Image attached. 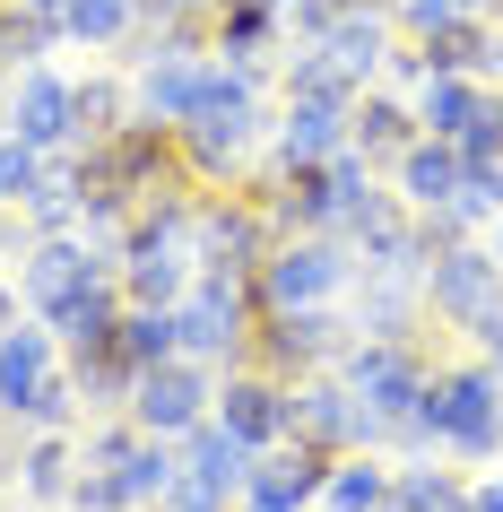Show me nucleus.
Instances as JSON below:
<instances>
[{"label":"nucleus","mask_w":503,"mask_h":512,"mask_svg":"<svg viewBox=\"0 0 503 512\" xmlns=\"http://www.w3.org/2000/svg\"><path fill=\"white\" fill-rule=\"evenodd\" d=\"M44 174H53V157H44V148H27V139L0 122V209H27V191L44 183Z\"/></svg>","instance_id":"obj_28"},{"label":"nucleus","mask_w":503,"mask_h":512,"mask_svg":"<svg viewBox=\"0 0 503 512\" xmlns=\"http://www.w3.org/2000/svg\"><path fill=\"white\" fill-rule=\"evenodd\" d=\"M356 287V252L339 235H278L261 270H252V296L261 313H295V304H339Z\"/></svg>","instance_id":"obj_4"},{"label":"nucleus","mask_w":503,"mask_h":512,"mask_svg":"<svg viewBox=\"0 0 503 512\" xmlns=\"http://www.w3.org/2000/svg\"><path fill=\"white\" fill-rule=\"evenodd\" d=\"M469 512H477V504H469Z\"/></svg>","instance_id":"obj_42"},{"label":"nucleus","mask_w":503,"mask_h":512,"mask_svg":"<svg viewBox=\"0 0 503 512\" xmlns=\"http://www.w3.org/2000/svg\"><path fill=\"white\" fill-rule=\"evenodd\" d=\"M278 252V226H269L261 183H209L191 200V261L217 278H252Z\"/></svg>","instance_id":"obj_2"},{"label":"nucleus","mask_w":503,"mask_h":512,"mask_svg":"<svg viewBox=\"0 0 503 512\" xmlns=\"http://www.w3.org/2000/svg\"><path fill=\"white\" fill-rule=\"evenodd\" d=\"M252 443H243L235 426H226V417H200V426L183 434V478H200V486H217V495H243V486H252Z\"/></svg>","instance_id":"obj_14"},{"label":"nucleus","mask_w":503,"mask_h":512,"mask_svg":"<svg viewBox=\"0 0 503 512\" xmlns=\"http://www.w3.org/2000/svg\"><path fill=\"white\" fill-rule=\"evenodd\" d=\"M131 113H139V96H131V79H122V70H96V79H79V148L113 139Z\"/></svg>","instance_id":"obj_24"},{"label":"nucleus","mask_w":503,"mask_h":512,"mask_svg":"<svg viewBox=\"0 0 503 512\" xmlns=\"http://www.w3.org/2000/svg\"><path fill=\"white\" fill-rule=\"evenodd\" d=\"M399 452H451V460H503V374L486 356H434L425 400L399 426Z\"/></svg>","instance_id":"obj_1"},{"label":"nucleus","mask_w":503,"mask_h":512,"mask_svg":"<svg viewBox=\"0 0 503 512\" xmlns=\"http://www.w3.org/2000/svg\"><path fill=\"white\" fill-rule=\"evenodd\" d=\"M391 504V469L373 452H339L330 460V486H321V512H382Z\"/></svg>","instance_id":"obj_21"},{"label":"nucleus","mask_w":503,"mask_h":512,"mask_svg":"<svg viewBox=\"0 0 503 512\" xmlns=\"http://www.w3.org/2000/svg\"><path fill=\"white\" fill-rule=\"evenodd\" d=\"M174 478H183V443L174 434H131V452H122V495H131V512H157Z\"/></svg>","instance_id":"obj_20"},{"label":"nucleus","mask_w":503,"mask_h":512,"mask_svg":"<svg viewBox=\"0 0 503 512\" xmlns=\"http://www.w3.org/2000/svg\"><path fill=\"white\" fill-rule=\"evenodd\" d=\"M469 504H477V512H503V469H495L486 486H469Z\"/></svg>","instance_id":"obj_35"},{"label":"nucleus","mask_w":503,"mask_h":512,"mask_svg":"<svg viewBox=\"0 0 503 512\" xmlns=\"http://www.w3.org/2000/svg\"><path fill=\"white\" fill-rule=\"evenodd\" d=\"M278 35H287L278 9H209V53H226V61H269Z\"/></svg>","instance_id":"obj_22"},{"label":"nucleus","mask_w":503,"mask_h":512,"mask_svg":"<svg viewBox=\"0 0 503 512\" xmlns=\"http://www.w3.org/2000/svg\"><path fill=\"white\" fill-rule=\"evenodd\" d=\"M18 322H27V296H18V278H0V339H9Z\"/></svg>","instance_id":"obj_34"},{"label":"nucleus","mask_w":503,"mask_h":512,"mask_svg":"<svg viewBox=\"0 0 503 512\" xmlns=\"http://www.w3.org/2000/svg\"><path fill=\"white\" fill-rule=\"evenodd\" d=\"M148 9H183V18H209V0H148Z\"/></svg>","instance_id":"obj_37"},{"label":"nucleus","mask_w":503,"mask_h":512,"mask_svg":"<svg viewBox=\"0 0 503 512\" xmlns=\"http://www.w3.org/2000/svg\"><path fill=\"white\" fill-rule=\"evenodd\" d=\"M347 9H365V0H287V35L295 44H321L330 18H347Z\"/></svg>","instance_id":"obj_31"},{"label":"nucleus","mask_w":503,"mask_h":512,"mask_svg":"<svg viewBox=\"0 0 503 512\" xmlns=\"http://www.w3.org/2000/svg\"><path fill=\"white\" fill-rule=\"evenodd\" d=\"M451 148H460V165H469V174H503V96H495V87H486L477 122L451 139Z\"/></svg>","instance_id":"obj_29"},{"label":"nucleus","mask_w":503,"mask_h":512,"mask_svg":"<svg viewBox=\"0 0 503 512\" xmlns=\"http://www.w3.org/2000/svg\"><path fill=\"white\" fill-rule=\"evenodd\" d=\"M209 408H217V365H200V356L139 365V382H131V426L139 434H174V443H183Z\"/></svg>","instance_id":"obj_6"},{"label":"nucleus","mask_w":503,"mask_h":512,"mask_svg":"<svg viewBox=\"0 0 503 512\" xmlns=\"http://www.w3.org/2000/svg\"><path fill=\"white\" fill-rule=\"evenodd\" d=\"M460 339H469V356H486V365L503 374V304H486V313H477V322L460 330Z\"/></svg>","instance_id":"obj_33"},{"label":"nucleus","mask_w":503,"mask_h":512,"mask_svg":"<svg viewBox=\"0 0 503 512\" xmlns=\"http://www.w3.org/2000/svg\"><path fill=\"white\" fill-rule=\"evenodd\" d=\"M209 9H278L287 18V0H209Z\"/></svg>","instance_id":"obj_36"},{"label":"nucleus","mask_w":503,"mask_h":512,"mask_svg":"<svg viewBox=\"0 0 503 512\" xmlns=\"http://www.w3.org/2000/svg\"><path fill=\"white\" fill-rule=\"evenodd\" d=\"M0 122L27 139V148H44V157H70V148H79V79H61V70H44V61L9 70Z\"/></svg>","instance_id":"obj_7"},{"label":"nucleus","mask_w":503,"mask_h":512,"mask_svg":"<svg viewBox=\"0 0 503 512\" xmlns=\"http://www.w3.org/2000/svg\"><path fill=\"white\" fill-rule=\"evenodd\" d=\"M0 96H9V70H0Z\"/></svg>","instance_id":"obj_40"},{"label":"nucleus","mask_w":503,"mask_h":512,"mask_svg":"<svg viewBox=\"0 0 503 512\" xmlns=\"http://www.w3.org/2000/svg\"><path fill=\"white\" fill-rule=\"evenodd\" d=\"M278 96H321V105H347V113H356V96H365V87L347 79L321 44H304V53H287V70H278Z\"/></svg>","instance_id":"obj_25"},{"label":"nucleus","mask_w":503,"mask_h":512,"mask_svg":"<svg viewBox=\"0 0 503 512\" xmlns=\"http://www.w3.org/2000/svg\"><path fill=\"white\" fill-rule=\"evenodd\" d=\"M44 374H61V339H53V322H18L9 339H0V417H18V408L44 391Z\"/></svg>","instance_id":"obj_15"},{"label":"nucleus","mask_w":503,"mask_h":512,"mask_svg":"<svg viewBox=\"0 0 503 512\" xmlns=\"http://www.w3.org/2000/svg\"><path fill=\"white\" fill-rule=\"evenodd\" d=\"M330 443H313V434H287V443H269L261 460H252V486L243 495H261V504H278V512H304V504H321V486H330Z\"/></svg>","instance_id":"obj_9"},{"label":"nucleus","mask_w":503,"mask_h":512,"mask_svg":"<svg viewBox=\"0 0 503 512\" xmlns=\"http://www.w3.org/2000/svg\"><path fill=\"white\" fill-rule=\"evenodd\" d=\"M408 105H417V122L434 139H460L477 122V105H486V79H469V70H434V79L408 87Z\"/></svg>","instance_id":"obj_18"},{"label":"nucleus","mask_w":503,"mask_h":512,"mask_svg":"<svg viewBox=\"0 0 503 512\" xmlns=\"http://www.w3.org/2000/svg\"><path fill=\"white\" fill-rule=\"evenodd\" d=\"M391 504L399 512H469V486L451 469H434V460H417V469H391Z\"/></svg>","instance_id":"obj_27"},{"label":"nucleus","mask_w":503,"mask_h":512,"mask_svg":"<svg viewBox=\"0 0 503 512\" xmlns=\"http://www.w3.org/2000/svg\"><path fill=\"white\" fill-rule=\"evenodd\" d=\"M347 139V105H321V96H287L278 122H269V165L295 174V165H321Z\"/></svg>","instance_id":"obj_12"},{"label":"nucleus","mask_w":503,"mask_h":512,"mask_svg":"<svg viewBox=\"0 0 503 512\" xmlns=\"http://www.w3.org/2000/svg\"><path fill=\"white\" fill-rule=\"evenodd\" d=\"M174 322H183V356L200 365H243L252 356V330H261V296L252 278H217V270H191V287L174 296Z\"/></svg>","instance_id":"obj_3"},{"label":"nucleus","mask_w":503,"mask_h":512,"mask_svg":"<svg viewBox=\"0 0 503 512\" xmlns=\"http://www.w3.org/2000/svg\"><path fill=\"white\" fill-rule=\"evenodd\" d=\"M122 356H131V365H165V356H183V322H174V304H122Z\"/></svg>","instance_id":"obj_26"},{"label":"nucleus","mask_w":503,"mask_h":512,"mask_svg":"<svg viewBox=\"0 0 503 512\" xmlns=\"http://www.w3.org/2000/svg\"><path fill=\"white\" fill-rule=\"evenodd\" d=\"M70 478H79V434H27L18 443V495L27 504H70Z\"/></svg>","instance_id":"obj_19"},{"label":"nucleus","mask_w":503,"mask_h":512,"mask_svg":"<svg viewBox=\"0 0 503 512\" xmlns=\"http://www.w3.org/2000/svg\"><path fill=\"white\" fill-rule=\"evenodd\" d=\"M287 391L295 382L261 374V365H226V374H217V417H226L252 452H269V443H287Z\"/></svg>","instance_id":"obj_10"},{"label":"nucleus","mask_w":503,"mask_h":512,"mask_svg":"<svg viewBox=\"0 0 503 512\" xmlns=\"http://www.w3.org/2000/svg\"><path fill=\"white\" fill-rule=\"evenodd\" d=\"M235 512H278V504H261V495H235Z\"/></svg>","instance_id":"obj_38"},{"label":"nucleus","mask_w":503,"mask_h":512,"mask_svg":"<svg viewBox=\"0 0 503 512\" xmlns=\"http://www.w3.org/2000/svg\"><path fill=\"white\" fill-rule=\"evenodd\" d=\"M157 512H235V495H217V486H200V478H174Z\"/></svg>","instance_id":"obj_32"},{"label":"nucleus","mask_w":503,"mask_h":512,"mask_svg":"<svg viewBox=\"0 0 503 512\" xmlns=\"http://www.w3.org/2000/svg\"><path fill=\"white\" fill-rule=\"evenodd\" d=\"M321 53L339 61L356 87H373L382 70H391L399 53V18H391V0H365V9H347V18H330V35H321Z\"/></svg>","instance_id":"obj_11"},{"label":"nucleus","mask_w":503,"mask_h":512,"mask_svg":"<svg viewBox=\"0 0 503 512\" xmlns=\"http://www.w3.org/2000/svg\"><path fill=\"white\" fill-rule=\"evenodd\" d=\"M53 44H61V27H44L27 9H0V70H27V61H44Z\"/></svg>","instance_id":"obj_30"},{"label":"nucleus","mask_w":503,"mask_h":512,"mask_svg":"<svg viewBox=\"0 0 503 512\" xmlns=\"http://www.w3.org/2000/svg\"><path fill=\"white\" fill-rule=\"evenodd\" d=\"M391 174H399V200H408V209H451V191L469 183L460 148H451V139H434V131H425L417 148H408V157L391 165Z\"/></svg>","instance_id":"obj_17"},{"label":"nucleus","mask_w":503,"mask_h":512,"mask_svg":"<svg viewBox=\"0 0 503 512\" xmlns=\"http://www.w3.org/2000/svg\"><path fill=\"white\" fill-rule=\"evenodd\" d=\"M131 27H139V0H70L61 9V44H87V53H122Z\"/></svg>","instance_id":"obj_23"},{"label":"nucleus","mask_w":503,"mask_h":512,"mask_svg":"<svg viewBox=\"0 0 503 512\" xmlns=\"http://www.w3.org/2000/svg\"><path fill=\"white\" fill-rule=\"evenodd\" d=\"M347 339H356V322H339L330 304H295V313H261V330H252V356H243V365H261V374L295 382V374L339 365Z\"/></svg>","instance_id":"obj_5"},{"label":"nucleus","mask_w":503,"mask_h":512,"mask_svg":"<svg viewBox=\"0 0 503 512\" xmlns=\"http://www.w3.org/2000/svg\"><path fill=\"white\" fill-rule=\"evenodd\" d=\"M495 261H503V217H495Z\"/></svg>","instance_id":"obj_39"},{"label":"nucleus","mask_w":503,"mask_h":512,"mask_svg":"<svg viewBox=\"0 0 503 512\" xmlns=\"http://www.w3.org/2000/svg\"><path fill=\"white\" fill-rule=\"evenodd\" d=\"M0 512H9V504H0Z\"/></svg>","instance_id":"obj_41"},{"label":"nucleus","mask_w":503,"mask_h":512,"mask_svg":"<svg viewBox=\"0 0 503 512\" xmlns=\"http://www.w3.org/2000/svg\"><path fill=\"white\" fill-rule=\"evenodd\" d=\"M200 87H209V53H157V61H139V70H131L139 113H148V122H174V131L191 122Z\"/></svg>","instance_id":"obj_13"},{"label":"nucleus","mask_w":503,"mask_h":512,"mask_svg":"<svg viewBox=\"0 0 503 512\" xmlns=\"http://www.w3.org/2000/svg\"><path fill=\"white\" fill-rule=\"evenodd\" d=\"M486 304H503V261L495 243H451V252H434L425 261V322L434 330H469Z\"/></svg>","instance_id":"obj_8"},{"label":"nucleus","mask_w":503,"mask_h":512,"mask_svg":"<svg viewBox=\"0 0 503 512\" xmlns=\"http://www.w3.org/2000/svg\"><path fill=\"white\" fill-rule=\"evenodd\" d=\"M347 139H356L373 165H399V157L425 139V122H417V105H408V96H382V87H365V96H356V113H347Z\"/></svg>","instance_id":"obj_16"}]
</instances>
